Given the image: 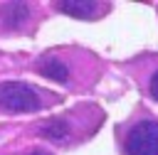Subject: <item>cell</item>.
<instances>
[{
  "label": "cell",
  "mask_w": 158,
  "mask_h": 155,
  "mask_svg": "<svg viewBox=\"0 0 158 155\" xmlns=\"http://www.w3.org/2000/svg\"><path fill=\"white\" fill-rule=\"evenodd\" d=\"M57 10L69 15V17H79V20H91L99 15V2L91 0H59Z\"/></svg>",
  "instance_id": "cell-3"
},
{
  "label": "cell",
  "mask_w": 158,
  "mask_h": 155,
  "mask_svg": "<svg viewBox=\"0 0 158 155\" xmlns=\"http://www.w3.org/2000/svg\"><path fill=\"white\" fill-rule=\"evenodd\" d=\"M40 135L47 138V140H52V143H64L69 138V123L64 118H52V121H47L40 128Z\"/></svg>",
  "instance_id": "cell-6"
},
{
  "label": "cell",
  "mask_w": 158,
  "mask_h": 155,
  "mask_svg": "<svg viewBox=\"0 0 158 155\" xmlns=\"http://www.w3.org/2000/svg\"><path fill=\"white\" fill-rule=\"evenodd\" d=\"M0 108H5L10 113H35L42 108V98L25 81H2L0 84Z\"/></svg>",
  "instance_id": "cell-1"
},
{
  "label": "cell",
  "mask_w": 158,
  "mask_h": 155,
  "mask_svg": "<svg viewBox=\"0 0 158 155\" xmlns=\"http://www.w3.org/2000/svg\"><path fill=\"white\" fill-rule=\"evenodd\" d=\"M126 155H158V121L143 118L133 123L123 140Z\"/></svg>",
  "instance_id": "cell-2"
},
{
  "label": "cell",
  "mask_w": 158,
  "mask_h": 155,
  "mask_svg": "<svg viewBox=\"0 0 158 155\" xmlns=\"http://www.w3.org/2000/svg\"><path fill=\"white\" fill-rule=\"evenodd\" d=\"M148 91H151V96L158 101V69L151 74V79H148Z\"/></svg>",
  "instance_id": "cell-7"
},
{
  "label": "cell",
  "mask_w": 158,
  "mask_h": 155,
  "mask_svg": "<svg viewBox=\"0 0 158 155\" xmlns=\"http://www.w3.org/2000/svg\"><path fill=\"white\" fill-rule=\"evenodd\" d=\"M30 155H49V153H47V150H32Z\"/></svg>",
  "instance_id": "cell-8"
},
{
  "label": "cell",
  "mask_w": 158,
  "mask_h": 155,
  "mask_svg": "<svg viewBox=\"0 0 158 155\" xmlns=\"http://www.w3.org/2000/svg\"><path fill=\"white\" fill-rule=\"evenodd\" d=\"M37 71H40L42 76L57 81V84H67V81H69V64H64V62L57 59V57L42 59V62L37 64Z\"/></svg>",
  "instance_id": "cell-5"
},
{
  "label": "cell",
  "mask_w": 158,
  "mask_h": 155,
  "mask_svg": "<svg viewBox=\"0 0 158 155\" xmlns=\"http://www.w3.org/2000/svg\"><path fill=\"white\" fill-rule=\"evenodd\" d=\"M30 17V5L27 2H2L0 5V20L7 27H20Z\"/></svg>",
  "instance_id": "cell-4"
}]
</instances>
